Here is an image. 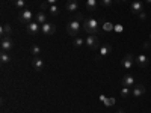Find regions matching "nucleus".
Instances as JSON below:
<instances>
[{
  "label": "nucleus",
  "instance_id": "f704fd0d",
  "mask_svg": "<svg viewBox=\"0 0 151 113\" xmlns=\"http://www.w3.org/2000/svg\"><path fill=\"white\" fill-rule=\"evenodd\" d=\"M121 2H127V0H121Z\"/></svg>",
  "mask_w": 151,
  "mask_h": 113
},
{
  "label": "nucleus",
  "instance_id": "0eeeda50",
  "mask_svg": "<svg viewBox=\"0 0 151 113\" xmlns=\"http://www.w3.org/2000/svg\"><path fill=\"white\" fill-rule=\"evenodd\" d=\"M130 11L133 12V14H141V12H144V3L141 2V0H134V2H132V5H130Z\"/></svg>",
  "mask_w": 151,
  "mask_h": 113
},
{
  "label": "nucleus",
  "instance_id": "393cba45",
  "mask_svg": "<svg viewBox=\"0 0 151 113\" xmlns=\"http://www.w3.org/2000/svg\"><path fill=\"white\" fill-rule=\"evenodd\" d=\"M130 94H132V91H130V87H127V86H124L122 89H121V97H124V98L129 97Z\"/></svg>",
  "mask_w": 151,
  "mask_h": 113
},
{
  "label": "nucleus",
  "instance_id": "39448f33",
  "mask_svg": "<svg viewBox=\"0 0 151 113\" xmlns=\"http://www.w3.org/2000/svg\"><path fill=\"white\" fill-rule=\"evenodd\" d=\"M26 32L29 35H38L41 32V24L36 23V21H32V23L26 24Z\"/></svg>",
  "mask_w": 151,
  "mask_h": 113
},
{
  "label": "nucleus",
  "instance_id": "f03ea898",
  "mask_svg": "<svg viewBox=\"0 0 151 113\" xmlns=\"http://www.w3.org/2000/svg\"><path fill=\"white\" fill-rule=\"evenodd\" d=\"M80 29H82V24H80V20H77V18L71 20L67 24V32L71 38H77V35L80 33Z\"/></svg>",
  "mask_w": 151,
  "mask_h": 113
},
{
  "label": "nucleus",
  "instance_id": "412c9836",
  "mask_svg": "<svg viewBox=\"0 0 151 113\" xmlns=\"http://www.w3.org/2000/svg\"><path fill=\"white\" fill-rule=\"evenodd\" d=\"M113 27H115V26H113L112 23H109V21H104V20H103V30H104V32H112V30H113Z\"/></svg>",
  "mask_w": 151,
  "mask_h": 113
},
{
  "label": "nucleus",
  "instance_id": "7c9ffc66",
  "mask_svg": "<svg viewBox=\"0 0 151 113\" xmlns=\"http://www.w3.org/2000/svg\"><path fill=\"white\" fill-rule=\"evenodd\" d=\"M45 2H47L48 5H56V2H58V0H45Z\"/></svg>",
  "mask_w": 151,
  "mask_h": 113
},
{
  "label": "nucleus",
  "instance_id": "6e6552de",
  "mask_svg": "<svg viewBox=\"0 0 151 113\" xmlns=\"http://www.w3.org/2000/svg\"><path fill=\"white\" fill-rule=\"evenodd\" d=\"M112 51V45L110 44H104V45H101L100 47V51H98V54H97V60H100L101 57H104V56H107L109 53Z\"/></svg>",
  "mask_w": 151,
  "mask_h": 113
},
{
  "label": "nucleus",
  "instance_id": "72a5a7b5",
  "mask_svg": "<svg viewBox=\"0 0 151 113\" xmlns=\"http://www.w3.org/2000/svg\"><path fill=\"white\" fill-rule=\"evenodd\" d=\"M116 113H124V112H121V110H119V112H116Z\"/></svg>",
  "mask_w": 151,
  "mask_h": 113
},
{
  "label": "nucleus",
  "instance_id": "c85d7f7f",
  "mask_svg": "<svg viewBox=\"0 0 151 113\" xmlns=\"http://www.w3.org/2000/svg\"><path fill=\"white\" fill-rule=\"evenodd\" d=\"M139 18L144 21V20H147V14H145V12H141V14H139Z\"/></svg>",
  "mask_w": 151,
  "mask_h": 113
},
{
  "label": "nucleus",
  "instance_id": "a878e982",
  "mask_svg": "<svg viewBox=\"0 0 151 113\" xmlns=\"http://www.w3.org/2000/svg\"><path fill=\"white\" fill-rule=\"evenodd\" d=\"M113 2H115V0H101V6H104V8H110V6L113 5Z\"/></svg>",
  "mask_w": 151,
  "mask_h": 113
},
{
  "label": "nucleus",
  "instance_id": "2f4dec72",
  "mask_svg": "<svg viewBox=\"0 0 151 113\" xmlns=\"http://www.w3.org/2000/svg\"><path fill=\"white\" fill-rule=\"evenodd\" d=\"M150 47H151V44H150V42H144V48H145V50H148Z\"/></svg>",
  "mask_w": 151,
  "mask_h": 113
},
{
  "label": "nucleus",
  "instance_id": "bb28decb",
  "mask_svg": "<svg viewBox=\"0 0 151 113\" xmlns=\"http://www.w3.org/2000/svg\"><path fill=\"white\" fill-rule=\"evenodd\" d=\"M113 104H115V99H113V98H106V99H104V106L110 107V106H113Z\"/></svg>",
  "mask_w": 151,
  "mask_h": 113
},
{
  "label": "nucleus",
  "instance_id": "c9c22d12",
  "mask_svg": "<svg viewBox=\"0 0 151 113\" xmlns=\"http://www.w3.org/2000/svg\"><path fill=\"white\" fill-rule=\"evenodd\" d=\"M150 39H151V35H150Z\"/></svg>",
  "mask_w": 151,
  "mask_h": 113
},
{
  "label": "nucleus",
  "instance_id": "f8f14e48",
  "mask_svg": "<svg viewBox=\"0 0 151 113\" xmlns=\"http://www.w3.org/2000/svg\"><path fill=\"white\" fill-rule=\"evenodd\" d=\"M136 64H137V67H139V68H147L148 67V64H150V60H148V57L145 56V54H139V56H137L136 57Z\"/></svg>",
  "mask_w": 151,
  "mask_h": 113
},
{
  "label": "nucleus",
  "instance_id": "1a4fd4ad",
  "mask_svg": "<svg viewBox=\"0 0 151 113\" xmlns=\"http://www.w3.org/2000/svg\"><path fill=\"white\" fill-rule=\"evenodd\" d=\"M134 62H136V57H134L133 54H127V56L122 59V67H124L125 69H130V68L133 67Z\"/></svg>",
  "mask_w": 151,
  "mask_h": 113
},
{
  "label": "nucleus",
  "instance_id": "7ed1b4c3",
  "mask_svg": "<svg viewBox=\"0 0 151 113\" xmlns=\"http://www.w3.org/2000/svg\"><path fill=\"white\" fill-rule=\"evenodd\" d=\"M18 18L21 20V23L29 24V23H32V20H33V14H32V11H30V9H21Z\"/></svg>",
  "mask_w": 151,
  "mask_h": 113
},
{
  "label": "nucleus",
  "instance_id": "5701e85b",
  "mask_svg": "<svg viewBox=\"0 0 151 113\" xmlns=\"http://www.w3.org/2000/svg\"><path fill=\"white\" fill-rule=\"evenodd\" d=\"M48 12H50V14H52L53 17H56V15H59V8H58L56 5H50Z\"/></svg>",
  "mask_w": 151,
  "mask_h": 113
},
{
  "label": "nucleus",
  "instance_id": "ddd939ff",
  "mask_svg": "<svg viewBox=\"0 0 151 113\" xmlns=\"http://www.w3.org/2000/svg\"><path fill=\"white\" fill-rule=\"evenodd\" d=\"M12 41L11 38H2V51H9V50L12 48Z\"/></svg>",
  "mask_w": 151,
  "mask_h": 113
},
{
  "label": "nucleus",
  "instance_id": "a211bd4d",
  "mask_svg": "<svg viewBox=\"0 0 151 113\" xmlns=\"http://www.w3.org/2000/svg\"><path fill=\"white\" fill-rule=\"evenodd\" d=\"M97 5H98V3H97V0H86V5H85V6H86L88 11L94 12V11L97 9Z\"/></svg>",
  "mask_w": 151,
  "mask_h": 113
},
{
  "label": "nucleus",
  "instance_id": "4468645a",
  "mask_svg": "<svg viewBox=\"0 0 151 113\" xmlns=\"http://www.w3.org/2000/svg\"><path fill=\"white\" fill-rule=\"evenodd\" d=\"M32 65H33V68H35L36 71H41V69L44 68V62H42V59H41L40 56H38V57H33Z\"/></svg>",
  "mask_w": 151,
  "mask_h": 113
},
{
  "label": "nucleus",
  "instance_id": "9d476101",
  "mask_svg": "<svg viewBox=\"0 0 151 113\" xmlns=\"http://www.w3.org/2000/svg\"><path fill=\"white\" fill-rule=\"evenodd\" d=\"M144 94H145V86L141 84V83H136V84L133 86V89H132V95H133V97H141V95H144Z\"/></svg>",
  "mask_w": 151,
  "mask_h": 113
},
{
  "label": "nucleus",
  "instance_id": "c756f323",
  "mask_svg": "<svg viewBox=\"0 0 151 113\" xmlns=\"http://www.w3.org/2000/svg\"><path fill=\"white\" fill-rule=\"evenodd\" d=\"M113 29H115L116 32H122V26H119V24H116V26L113 27Z\"/></svg>",
  "mask_w": 151,
  "mask_h": 113
},
{
  "label": "nucleus",
  "instance_id": "f3484780",
  "mask_svg": "<svg viewBox=\"0 0 151 113\" xmlns=\"http://www.w3.org/2000/svg\"><path fill=\"white\" fill-rule=\"evenodd\" d=\"M67 9L68 11H77L79 9V2H77V0H68V2H67Z\"/></svg>",
  "mask_w": 151,
  "mask_h": 113
},
{
  "label": "nucleus",
  "instance_id": "dca6fc26",
  "mask_svg": "<svg viewBox=\"0 0 151 113\" xmlns=\"http://www.w3.org/2000/svg\"><path fill=\"white\" fill-rule=\"evenodd\" d=\"M11 33H12V27L9 24H3L2 26V38H9Z\"/></svg>",
  "mask_w": 151,
  "mask_h": 113
},
{
  "label": "nucleus",
  "instance_id": "423d86ee",
  "mask_svg": "<svg viewBox=\"0 0 151 113\" xmlns=\"http://www.w3.org/2000/svg\"><path fill=\"white\" fill-rule=\"evenodd\" d=\"M41 32L42 33H45V35H53V33H56V26L53 23H44L42 26H41Z\"/></svg>",
  "mask_w": 151,
  "mask_h": 113
},
{
  "label": "nucleus",
  "instance_id": "473e14b6",
  "mask_svg": "<svg viewBox=\"0 0 151 113\" xmlns=\"http://www.w3.org/2000/svg\"><path fill=\"white\" fill-rule=\"evenodd\" d=\"M145 2H147V3H151V0H145Z\"/></svg>",
  "mask_w": 151,
  "mask_h": 113
},
{
  "label": "nucleus",
  "instance_id": "f257e3e1",
  "mask_svg": "<svg viewBox=\"0 0 151 113\" xmlns=\"http://www.w3.org/2000/svg\"><path fill=\"white\" fill-rule=\"evenodd\" d=\"M82 27L86 33H89V35H95L98 33L100 30V21H97L95 18H86L82 24Z\"/></svg>",
  "mask_w": 151,
  "mask_h": 113
},
{
  "label": "nucleus",
  "instance_id": "20e7f679",
  "mask_svg": "<svg viewBox=\"0 0 151 113\" xmlns=\"http://www.w3.org/2000/svg\"><path fill=\"white\" fill-rule=\"evenodd\" d=\"M85 44L89 47L91 50H97L100 47V41H98V38L95 35H88V38L85 39Z\"/></svg>",
  "mask_w": 151,
  "mask_h": 113
},
{
  "label": "nucleus",
  "instance_id": "2eb2a0df",
  "mask_svg": "<svg viewBox=\"0 0 151 113\" xmlns=\"http://www.w3.org/2000/svg\"><path fill=\"white\" fill-rule=\"evenodd\" d=\"M35 21H36V23H40V24L47 23V17H45V14H44L42 11H38V12H36V15H35Z\"/></svg>",
  "mask_w": 151,
  "mask_h": 113
},
{
  "label": "nucleus",
  "instance_id": "cd10ccee",
  "mask_svg": "<svg viewBox=\"0 0 151 113\" xmlns=\"http://www.w3.org/2000/svg\"><path fill=\"white\" fill-rule=\"evenodd\" d=\"M50 8V5L47 3V2H44V3H41V9H48Z\"/></svg>",
  "mask_w": 151,
  "mask_h": 113
},
{
  "label": "nucleus",
  "instance_id": "b1692460",
  "mask_svg": "<svg viewBox=\"0 0 151 113\" xmlns=\"http://www.w3.org/2000/svg\"><path fill=\"white\" fill-rule=\"evenodd\" d=\"M85 44V39H83V38H74V47H82Z\"/></svg>",
  "mask_w": 151,
  "mask_h": 113
},
{
  "label": "nucleus",
  "instance_id": "9b49d317",
  "mask_svg": "<svg viewBox=\"0 0 151 113\" xmlns=\"http://www.w3.org/2000/svg\"><path fill=\"white\" fill-rule=\"evenodd\" d=\"M121 83H122V86H127V87H133V86L136 84V80H134V77H133V75L127 74V75H124V77H122Z\"/></svg>",
  "mask_w": 151,
  "mask_h": 113
},
{
  "label": "nucleus",
  "instance_id": "aec40b11",
  "mask_svg": "<svg viewBox=\"0 0 151 113\" xmlns=\"http://www.w3.org/2000/svg\"><path fill=\"white\" fill-rule=\"evenodd\" d=\"M30 53L33 54V57H38L41 54V48H40V45H36V44H33L32 47H30Z\"/></svg>",
  "mask_w": 151,
  "mask_h": 113
},
{
  "label": "nucleus",
  "instance_id": "4be33fe9",
  "mask_svg": "<svg viewBox=\"0 0 151 113\" xmlns=\"http://www.w3.org/2000/svg\"><path fill=\"white\" fill-rule=\"evenodd\" d=\"M14 5L20 9H26L27 3H26V0H14Z\"/></svg>",
  "mask_w": 151,
  "mask_h": 113
},
{
  "label": "nucleus",
  "instance_id": "6ab92c4d",
  "mask_svg": "<svg viewBox=\"0 0 151 113\" xmlns=\"http://www.w3.org/2000/svg\"><path fill=\"white\" fill-rule=\"evenodd\" d=\"M0 62H2L3 65H6V64L11 62V56H9L8 51H2V54H0Z\"/></svg>",
  "mask_w": 151,
  "mask_h": 113
}]
</instances>
